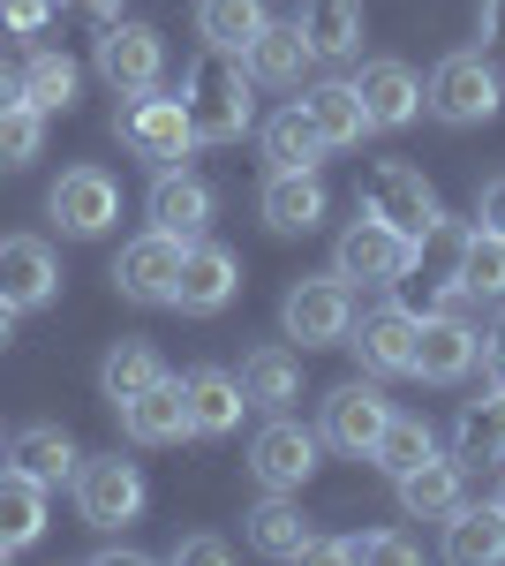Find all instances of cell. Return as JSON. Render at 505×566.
Masks as SVG:
<instances>
[{"label":"cell","instance_id":"obj_1","mask_svg":"<svg viewBox=\"0 0 505 566\" xmlns=\"http://www.w3.org/2000/svg\"><path fill=\"white\" fill-rule=\"evenodd\" d=\"M181 106H189V136L197 144H242L256 122V76L242 69V53L204 45L181 76Z\"/></svg>","mask_w":505,"mask_h":566},{"label":"cell","instance_id":"obj_2","mask_svg":"<svg viewBox=\"0 0 505 566\" xmlns=\"http://www.w3.org/2000/svg\"><path fill=\"white\" fill-rule=\"evenodd\" d=\"M422 264V242H408L400 227H385L378 212H362V219H347L339 227V242H333V272L355 287H400L408 272Z\"/></svg>","mask_w":505,"mask_h":566},{"label":"cell","instance_id":"obj_3","mask_svg":"<svg viewBox=\"0 0 505 566\" xmlns=\"http://www.w3.org/2000/svg\"><path fill=\"white\" fill-rule=\"evenodd\" d=\"M422 106H430L445 129H483L505 106V84H498V69H491L483 53H445V61L430 69V84H422Z\"/></svg>","mask_w":505,"mask_h":566},{"label":"cell","instance_id":"obj_4","mask_svg":"<svg viewBox=\"0 0 505 566\" xmlns=\"http://www.w3.org/2000/svg\"><path fill=\"white\" fill-rule=\"evenodd\" d=\"M280 333L302 340V348H347V333H355V287L339 272L295 280L287 303H280Z\"/></svg>","mask_w":505,"mask_h":566},{"label":"cell","instance_id":"obj_5","mask_svg":"<svg viewBox=\"0 0 505 566\" xmlns=\"http://www.w3.org/2000/svg\"><path fill=\"white\" fill-rule=\"evenodd\" d=\"M76 514H84L98 536H114V528H128L136 514H144V469L136 461H122V453H91V461H76Z\"/></svg>","mask_w":505,"mask_h":566},{"label":"cell","instance_id":"obj_6","mask_svg":"<svg viewBox=\"0 0 505 566\" xmlns=\"http://www.w3.org/2000/svg\"><path fill=\"white\" fill-rule=\"evenodd\" d=\"M362 212H378L385 227H400L408 242H430V234L445 227V205H438V189H430L415 167H400V159L370 167V181H362Z\"/></svg>","mask_w":505,"mask_h":566},{"label":"cell","instance_id":"obj_7","mask_svg":"<svg viewBox=\"0 0 505 566\" xmlns=\"http://www.w3.org/2000/svg\"><path fill=\"white\" fill-rule=\"evenodd\" d=\"M114 129H122V144L144 159V167H181V159L197 151V136H189V106H181V98H159V91H136Z\"/></svg>","mask_w":505,"mask_h":566},{"label":"cell","instance_id":"obj_8","mask_svg":"<svg viewBox=\"0 0 505 566\" xmlns=\"http://www.w3.org/2000/svg\"><path fill=\"white\" fill-rule=\"evenodd\" d=\"M45 212H53V227H61L69 242H98V234L122 219V189H114L106 167H69V175L45 189Z\"/></svg>","mask_w":505,"mask_h":566},{"label":"cell","instance_id":"obj_9","mask_svg":"<svg viewBox=\"0 0 505 566\" xmlns=\"http://www.w3.org/2000/svg\"><path fill=\"white\" fill-rule=\"evenodd\" d=\"M91 61H98V76L122 91V98H136V91H159V76H167V39H159L151 23H128V15H114Z\"/></svg>","mask_w":505,"mask_h":566},{"label":"cell","instance_id":"obj_10","mask_svg":"<svg viewBox=\"0 0 505 566\" xmlns=\"http://www.w3.org/2000/svg\"><path fill=\"white\" fill-rule=\"evenodd\" d=\"M317 446H325V438L280 408V416L250 438V476L264 483V491H302V483L317 476Z\"/></svg>","mask_w":505,"mask_h":566},{"label":"cell","instance_id":"obj_11","mask_svg":"<svg viewBox=\"0 0 505 566\" xmlns=\"http://www.w3.org/2000/svg\"><path fill=\"white\" fill-rule=\"evenodd\" d=\"M242 295V258L227 250V242H211L197 234L189 250H181V280H173V310H189V317H219V310Z\"/></svg>","mask_w":505,"mask_h":566},{"label":"cell","instance_id":"obj_12","mask_svg":"<svg viewBox=\"0 0 505 566\" xmlns=\"http://www.w3.org/2000/svg\"><path fill=\"white\" fill-rule=\"evenodd\" d=\"M181 234L167 227H144L136 242H122V258H114V287H122L128 303H173V280H181Z\"/></svg>","mask_w":505,"mask_h":566},{"label":"cell","instance_id":"obj_13","mask_svg":"<svg viewBox=\"0 0 505 566\" xmlns=\"http://www.w3.org/2000/svg\"><path fill=\"white\" fill-rule=\"evenodd\" d=\"M385 416H392V400H385L378 386H362V378H347V386L325 392V423H317V438H325L333 453H355V461H370V446H378Z\"/></svg>","mask_w":505,"mask_h":566},{"label":"cell","instance_id":"obj_14","mask_svg":"<svg viewBox=\"0 0 505 566\" xmlns=\"http://www.w3.org/2000/svg\"><path fill=\"white\" fill-rule=\"evenodd\" d=\"M256 212H264L272 234H317L325 212H333V197H325L317 167H272L264 189H256Z\"/></svg>","mask_w":505,"mask_h":566},{"label":"cell","instance_id":"obj_15","mask_svg":"<svg viewBox=\"0 0 505 566\" xmlns=\"http://www.w3.org/2000/svg\"><path fill=\"white\" fill-rule=\"evenodd\" d=\"M415 310H400V303H385V310H370L355 333H347V348L362 355V370L370 378H415Z\"/></svg>","mask_w":505,"mask_h":566},{"label":"cell","instance_id":"obj_16","mask_svg":"<svg viewBox=\"0 0 505 566\" xmlns=\"http://www.w3.org/2000/svg\"><path fill=\"white\" fill-rule=\"evenodd\" d=\"M144 212H151V227H167V234H181V242H197V234L211 227V212H219V189H211L204 175H189V167H159L151 197H144Z\"/></svg>","mask_w":505,"mask_h":566},{"label":"cell","instance_id":"obj_17","mask_svg":"<svg viewBox=\"0 0 505 566\" xmlns=\"http://www.w3.org/2000/svg\"><path fill=\"white\" fill-rule=\"evenodd\" d=\"M392 491H400V514L408 522H445L467 499V461L461 453H422L408 476H392Z\"/></svg>","mask_w":505,"mask_h":566},{"label":"cell","instance_id":"obj_18","mask_svg":"<svg viewBox=\"0 0 505 566\" xmlns=\"http://www.w3.org/2000/svg\"><path fill=\"white\" fill-rule=\"evenodd\" d=\"M61 295V264L39 234H0V303L15 310H45Z\"/></svg>","mask_w":505,"mask_h":566},{"label":"cell","instance_id":"obj_19","mask_svg":"<svg viewBox=\"0 0 505 566\" xmlns=\"http://www.w3.org/2000/svg\"><path fill=\"white\" fill-rule=\"evenodd\" d=\"M475 370V325L467 317H422L415 325V378L422 386H461Z\"/></svg>","mask_w":505,"mask_h":566},{"label":"cell","instance_id":"obj_20","mask_svg":"<svg viewBox=\"0 0 505 566\" xmlns=\"http://www.w3.org/2000/svg\"><path fill=\"white\" fill-rule=\"evenodd\" d=\"M181 400H189V438H227V431H242V408H250L242 378H234V370H219V363L189 370V378H181Z\"/></svg>","mask_w":505,"mask_h":566},{"label":"cell","instance_id":"obj_21","mask_svg":"<svg viewBox=\"0 0 505 566\" xmlns=\"http://www.w3.org/2000/svg\"><path fill=\"white\" fill-rule=\"evenodd\" d=\"M242 69L272 91H302V76L317 69V45L302 39V23H264L250 39V53H242Z\"/></svg>","mask_w":505,"mask_h":566},{"label":"cell","instance_id":"obj_22","mask_svg":"<svg viewBox=\"0 0 505 566\" xmlns=\"http://www.w3.org/2000/svg\"><path fill=\"white\" fill-rule=\"evenodd\" d=\"M355 91H362L370 129H408V122L422 114V84H415V69H408V61H362Z\"/></svg>","mask_w":505,"mask_h":566},{"label":"cell","instance_id":"obj_23","mask_svg":"<svg viewBox=\"0 0 505 566\" xmlns=\"http://www.w3.org/2000/svg\"><path fill=\"white\" fill-rule=\"evenodd\" d=\"M114 416H122V431L136 438V446H173V438H189V400H181V378H159V386L128 392Z\"/></svg>","mask_w":505,"mask_h":566},{"label":"cell","instance_id":"obj_24","mask_svg":"<svg viewBox=\"0 0 505 566\" xmlns=\"http://www.w3.org/2000/svg\"><path fill=\"white\" fill-rule=\"evenodd\" d=\"M45 536V483L23 476L15 461L0 469V559H15V552H31Z\"/></svg>","mask_w":505,"mask_h":566},{"label":"cell","instance_id":"obj_25","mask_svg":"<svg viewBox=\"0 0 505 566\" xmlns=\"http://www.w3.org/2000/svg\"><path fill=\"white\" fill-rule=\"evenodd\" d=\"M309 514L295 506V491H264L250 506V552H264V559H302L309 552Z\"/></svg>","mask_w":505,"mask_h":566},{"label":"cell","instance_id":"obj_26","mask_svg":"<svg viewBox=\"0 0 505 566\" xmlns=\"http://www.w3.org/2000/svg\"><path fill=\"white\" fill-rule=\"evenodd\" d=\"M302 106H309V122H317V136H325L333 151H347V144L370 136V114H362L355 76H325V84H309V91H302Z\"/></svg>","mask_w":505,"mask_h":566},{"label":"cell","instance_id":"obj_27","mask_svg":"<svg viewBox=\"0 0 505 566\" xmlns=\"http://www.w3.org/2000/svg\"><path fill=\"white\" fill-rule=\"evenodd\" d=\"M234 378H242V392H250V408L280 416V408H295V400H302V355L295 348H250Z\"/></svg>","mask_w":505,"mask_h":566},{"label":"cell","instance_id":"obj_28","mask_svg":"<svg viewBox=\"0 0 505 566\" xmlns=\"http://www.w3.org/2000/svg\"><path fill=\"white\" fill-rule=\"evenodd\" d=\"M8 461H15L23 476H39L45 491H53V483L76 476V461H84V453H76V438L61 431V423H23V431L8 438Z\"/></svg>","mask_w":505,"mask_h":566},{"label":"cell","instance_id":"obj_29","mask_svg":"<svg viewBox=\"0 0 505 566\" xmlns=\"http://www.w3.org/2000/svg\"><path fill=\"white\" fill-rule=\"evenodd\" d=\"M302 39L317 45V61H355L362 53V0H302Z\"/></svg>","mask_w":505,"mask_h":566},{"label":"cell","instance_id":"obj_30","mask_svg":"<svg viewBox=\"0 0 505 566\" xmlns=\"http://www.w3.org/2000/svg\"><path fill=\"white\" fill-rule=\"evenodd\" d=\"M453 453L467 469H498L505 461V386H491L483 400H467L461 423H453Z\"/></svg>","mask_w":505,"mask_h":566},{"label":"cell","instance_id":"obj_31","mask_svg":"<svg viewBox=\"0 0 505 566\" xmlns=\"http://www.w3.org/2000/svg\"><path fill=\"white\" fill-rule=\"evenodd\" d=\"M445 559H461V566H498L505 559V514L498 506H453L445 514Z\"/></svg>","mask_w":505,"mask_h":566},{"label":"cell","instance_id":"obj_32","mask_svg":"<svg viewBox=\"0 0 505 566\" xmlns=\"http://www.w3.org/2000/svg\"><path fill=\"white\" fill-rule=\"evenodd\" d=\"M453 280H461L475 303H505V234H491L483 219L461 227V264H453Z\"/></svg>","mask_w":505,"mask_h":566},{"label":"cell","instance_id":"obj_33","mask_svg":"<svg viewBox=\"0 0 505 566\" xmlns=\"http://www.w3.org/2000/svg\"><path fill=\"white\" fill-rule=\"evenodd\" d=\"M76 91H84V69H76L69 53H53V45H31V61H23V106H39V114H69Z\"/></svg>","mask_w":505,"mask_h":566},{"label":"cell","instance_id":"obj_34","mask_svg":"<svg viewBox=\"0 0 505 566\" xmlns=\"http://www.w3.org/2000/svg\"><path fill=\"white\" fill-rule=\"evenodd\" d=\"M159 378H173L167 370V355L151 348V340H114L106 348V363H98V392L122 408L128 392H144V386H159Z\"/></svg>","mask_w":505,"mask_h":566},{"label":"cell","instance_id":"obj_35","mask_svg":"<svg viewBox=\"0 0 505 566\" xmlns=\"http://www.w3.org/2000/svg\"><path fill=\"white\" fill-rule=\"evenodd\" d=\"M264 0H197V39L219 53H250V39L264 31Z\"/></svg>","mask_w":505,"mask_h":566},{"label":"cell","instance_id":"obj_36","mask_svg":"<svg viewBox=\"0 0 505 566\" xmlns=\"http://www.w3.org/2000/svg\"><path fill=\"white\" fill-rule=\"evenodd\" d=\"M333 144L317 136V122H309V106H280L272 122H264V159L272 167H317Z\"/></svg>","mask_w":505,"mask_h":566},{"label":"cell","instance_id":"obj_37","mask_svg":"<svg viewBox=\"0 0 505 566\" xmlns=\"http://www.w3.org/2000/svg\"><path fill=\"white\" fill-rule=\"evenodd\" d=\"M422 453H438V438H430V423L422 416H385V431H378V446H370V461H378L385 476H408Z\"/></svg>","mask_w":505,"mask_h":566},{"label":"cell","instance_id":"obj_38","mask_svg":"<svg viewBox=\"0 0 505 566\" xmlns=\"http://www.w3.org/2000/svg\"><path fill=\"white\" fill-rule=\"evenodd\" d=\"M45 151V114L39 106H8L0 114V175H23Z\"/></svg>","mask_w":505,"mask_h":566},{"label":"cell","instance_id":"obj_39","mask_svg":"<svg viewBox=\"0 0 505 566\" xmlns=\"http://www.w3.org/2000/svg\"><path fill=\"white\" fill-rule=\"evenodd\" d=\"M45 23H53V0H0V39H45Z\"/></svg>","mask_w":505,"mask_h":566},{"label":"cell","instance_id":"obj_40","mask_svg":"<svg viewBox=\"0 0 505 566\" xmlns=\"http://www.w3.org/2000/svg\"><path fill=\"white\" fill-rule=\"evenodd\" d=\"M475 363H483V378H491V386H505V310L475 333Z\"/></svg>","mask_w":505,"mask_h":566},{"label":"cell","instance_id":"obj_41","mask_svg":"<svg viewBox=\"0 0 505 566\" xmlns=\"http://www.w3.org/2000/svg\"><path fill=\"white\" fill-rule=\"evenodd\" d=\"M173 559H189V566H227V559H234V544H227V536H181V544H173Z\"/></svg>","mask_w":505,"mask_h":566},{"label":"cell","instance_id":"obj_42","mask_svg":"<svg viewBox=\"0 0 505 566\" xmlns=\"http://www.w3.org/2000/svg\"><path fill=\"white\" fill-rule=\"evenodd\" d=\"M475 219H483L491 234H505V175H491L483 189H475Z\"/></svg>","mask_w":505,"mask_h":566},{"label":"cell","instance_id":"obj_43","mask_svg":"<svg viewBox=\"0 0 505 566\" xmlns=\"http://www.w3.org/2000/svg\"><path fill=\"white\" fill-rule=\"evenodd\" d=\"M467 310H475V295H467L461 280H445V287H438V317H467Z\"/></svg>","mask_w":505,"mask_h":566},{"label":"cell","instance_id":"obj_44","mask_svg":"<svg viewBox=\"0 0 505 566\" xmlns=\"http://www.w3.org/2000/svg\"><path fill=\"white\" fill-rule=\"evenodd\" d=\"M8 106H23V69L0 61V114H8Z\"/></svg>","mask_w":505,"mask_h":566},{"label":"cell","instance_id":"obj_45","mask_svg":"<svg viewBox=\"0 0 505 566\" xmlns=\"http://www.w3.org/2000/svg\"><path fill=\"white\" fill-rule=\"evenodd\" d=\"M483 39L505 45V0H483Z\"/></svg>","mask_w":505,"mask_h":566},{"label":"cell","instance_id":"obj_46","mask_svg":"<svg viewBox=\"0 0 505 566\" xmlns=\"http://www.w3.org/2000/svg\"><path fill=\"white\" fill-rule=\"evenodd\" d=\"M69 8H84V15H98V23H114V15H122V0H69Z\"/></svg>","mask_w":505,"mask_h":566},{"label":"cell","instance_id":"obj_47","mask_svg":"<svg viewBox=\"0 0 505 566\" xmlns=\"http://www.w3.org/2000/svg\"><path fill=\"white\" fill-rule=\"evenodd\" d=\"M15 317H23V310H15V303H0V348L15 340Z\"/></svg>","mask_w":505,"mask_h":566},{"label":"cell","instance_id":"obj_48","mask_svg":"<svg viewBox=\"0 0 505 566\" xmlns=\"http://www.w3.org/2000/svg\"><path fill=\"white\" fill-rule=\"evenodd\" d=\"M491 506H498V514H505V476H498V499H491Z\"/></svg>","mask_w":505,"mask_h":566}]
</instances>
